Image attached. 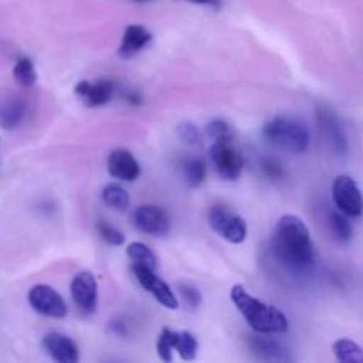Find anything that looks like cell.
<instances>
[{
  "label": "cell",
  "instance_id": "cell-8",
  "mask_svg": "<svg viewBox=\"0 0 363 363\" xmlns=\"http://www.w3.org/2000/svg\"><path fill=\"white\" fill-rule=\"evenodd\" d=\"M131 269H133V275L137 277L138 284H140L151 296H155L163 307L170 308V311L179 308V301H177L176 294L170 289L169 284H165L158 275H156V269L147 268V266L142 264H135V262Z\"/></svg>",
  "mask_w": 363,
  "mask_h": 363
},
{
  "label": "cell",
  "instance_id": "cell-1",
  "mask_svg": "<svg viewBox=\"0 0 363 363\" xmlns=\"http://www.w3.org/2000/svg\"><path fill=\"white\" fill-rule=\"evenodd\" d=\"M272 250L284 268L303 273L314 266L315 247L303 220L296 215H284L275 227Z\"/></svg>",
  "mask_w": 363,
  "mask_h": 363
},
{
  "label": "cell",
  "instance_id": "cell-5",
  "mask_svg": "<svg viewBox=\"0 0 363 363\" xmlns=\"http://www.w3.org/2000/svg\"><path fill=\"white\" fill-rule=\"evenodd\" d=\"M209 225L229 243H243L247 238V223L241 216L234 215L223 206H215L209 211Z\"/></svg>",
  "mask_w": 363,
  "mask_h": 363
},
{
  "label": "cell",
  "instance_id": "cell-32",
  "mask_svg": "<svg viewBox=\"0 0 363 363\" xmlns=\"http://www.w3.org/2000/svg\"><path fill=\"white\" fill-rule=\"evenodd\" d=\"M184 2H191V4H201V6H209L215 7V9H220L222 7V0H184Z\"/></svg>",
  "mask_w": 363,
  "mask_h": 363
},
{
  "label": "cell",
  "instance_id": "cell-4",
  "mask_svg": "<svg viewBox=\"0 0 363 363\" xmlns=\"http://www.w3.org/2000/svg\"><path fill=\"white\" fill-rule=\"evenodd\" d=\"M332 197L337 209H340L344 215L351 216V218H358L363 215L362 190L351 176L342 174V176L335 177L332 184Z\"/></svg>",
  "mask_w": 363,
  "mask_h": 363
},
{
  "label": "cell",
  "instance_id": "cell-28",
  "mask_svg": "<svg viewBox=\"0 0 363 363\" xmlns=\"http://www.w3.org/2000/svg\"><path fill=\"white\" fill-rule=\"evenodd\" d=\"M179 293H181V298H183V303L186 305L188 308H191V311L199 308V305H201L202 301V296H201V291H199L197 287L190 286V284H183V286H179Z\"/></svg>",
  "mask_w": 363,
  "mask_h": 363
},
{
  "label": "cell",
  "instance_id": "cell-21",
  "mask_svg": "<svg viewBox=\"0 0 363 363\" xmlns=\"http://www.w3.org/2000/svg\"><path fill=\"white\" fill-rule=\"evenodd\" d=\"M174 351H177L183 360H195L199 351V342L194 337V333L176 332V335H174Z\"/></svg>",
  "mask_w": 363,
  "mask_h": 363
},
{
  "label": "cell",
  "instance_id": "cell-33",
  "mask_svg": "<svg viewBox=\"0 0 363 363\" xmlns=\"http://www.w3.org/2000/svg\"><path fill=\"white\" fill-rule=\"evenodd\" d=\"M135 2H147V0H135Z\"/></svg>",
  "mask_w": 363,
  "mask_h": 363
},
{
  "label": "cell",
  "instance_id": "cell-3",
  "mask_svg": "<svg viewBox=\"0 0 363 363\" xmlns=\"http://www.w3.org/2000/svg\"><path fill=\"white\" fill-rule=\"evenodd\" d=\"M262 135L273 147L291 155H301L311 144V131L293 117H275L262 126Z\"/></svg>",
  "mask_w": 363,
  "mask_h": 363
},
{
  "label": "cell",
  "instance_id": "cell-9",
  "mask_svg": "<svg viewBox=\"0 0 363 363\" xmlns=\"http://www.w3.org/2000/svg\"><path fill=\"white\" fill-rule=\"evenodd\" d=\"M71 298L78 311L92 314L98 307V282L91 272H80L71 280Z\"/></svg>",
  "mask_w": 363,
  "mask_h": 363
},
{
  "label": "cell",
  "instance_id": "cell-14",
  "mask_svg": "<svg viewBox=\"0 0 363 363\" xmlns=\"http://www.w3.org/2000/svg\"><path fill=\"white\" fill-rule=\"evenodd\" d=\"M106 167H108V174L113 179L131 183L140 176V165H138L137 158L126 149H116V151L110 152Z\"/></svg>",
  "mask_w": 363,
  "mask_h": 363
},
{
  "label": "cell",
  "instance_id": "cell-11",
  "mask_svg": "<svg viewBox=\"0 0 363 363\" xmlns=\"http://www.w3.org/2000/svg\"><path fill=\"white\" fill-rule=\"evenodd\" d=\"M318 123L321 128V133L325 135L326 142L337 155H346L347 152V135L344 131L342 123L339 117L328 108L318 110Z\"/></svg>",
  "mask_w": 363,
  "mask_h": 363
},
{
  "label": "cell",
  "instance_id": "cell-2",
  "mask_svg": "<svg viewBox=\"0 0 363 363\" xmlns=\"http://www.w3.org/2000/svg\"><path fill=\"white\" fill-rule=\"evenodd\" d=\"M230 300L236 305L240 314L243 315L247 325L255 333L266 335H282L289 330V321L286 314L273 305L264 303L259 298L252 296L243 286H234L230 291Z\"/></svg>",
  "mask_w": 363,
  "mask_h": 363
},
{
  "label": "cell",
  "instance_id": "cell-19",
  "mask_svg": "<svg viewBox=\"0 0 363 363\" xmlns=\"http://www.w3.org/2000/svg\"><path fill=\"white\" fill-rule=\"evenodd\" d=\"M333 354L342 363H363V350L354 340L339 339L333 342Z\"/></svg>",
  "mask_w": 363,
  "mask_h": 363
},
{
  "label": "cell",
  "instance_id": "cell-6",
  "mask_svg": "<svg viewBox=\"0 0 363 363\" xmlns=\"http://www.w3.org/2000/svg\"><path fill=\"white\" fill-rule=\"evenodd\" d=\"M209 158L222 179H240L243 172V156L230 145V142H215L209 149Z\"/></svg>",
  "mask_w": 363,
  "mask_h": 363
},
{
  "label": "cell",
  "instance_id": "cell-16",
  "mask_svg": "<svg viewBox=\"0 0 363 363\" xmlns=\"http://www.w3.org/2000/svg\"><path fill=\"white\" fill-rule=\"evenodd\" d=\"M151 39L152 34L145 27H142V25H128L123 39H121L119 55L123 59H131L137 53H140L151 43Z\"/></svg>",
  "mask_w": 363,
  "mask_h": 363
},
{
  "label": "cell",
  "instance_id": "cell-7",
  "mask_svg": "<svg viewBox=\"0 0 363 363\" xmlns=\"http://www.w3.org/2000/svg\"><path fill=\"white\" fill-rule=\"evenodd\" d=\"M28 303L38 314L52 319H62L67 314V305L64 298L53 287L39 284L28 291Z\"/></svg>",
  "mask_w": 363,
  "mask_h": 363
},
{
  "label": "cell",
  "instance_id": "cell-20",
  "mask_svg": "<svg viewBox=\"0 0 363 363\" xmlns=\"http://www.w3.org/2000/svg\"><path fill=\"white\" fill-rule=\"evenodd\" d=\"M126 252H128V257H130L135 264L147 266V268H152V269H156V266H158V257H156L155 252L151 250V247H147L145 243L133 241V243L128 245Z\"/></svg>",
  "mask_w": 363,
  "mask_h": 363
},
{
  "label": "cell",
  "instance_id": "cell-29",
  "mask_svg": "<svg viewBox=\"0 0 363 363\" xmlns=\"http://www.w3.org/2000/svg\"><path fill=\"white\" fill-rule=\"evenodd\" d=\"M261 169H262V172H264V176L269 177V179H273V181H279L284 177L282 163H280L277 158H272V156H268V158H262Z\"/></svg>",
  "mask_w": 363,
  "mask_h": 363
},
{
  "label": "cell",
  "instance_id": "cell-12",
  "mask_svg": "<svg viewBox=\"0 0 363 363\" xmlns=\"http://www.w3.org/2000/svg\"><path fill=\"white\" fill-rule=\"evenodd\" d=\"M248 347H250L252 354L259 360L264 362H291L293 357L289 354V350H287L284 344H280L279 340L272 339L266 333H259V335H254L248 339Z\"/></svg>",
  "mask_w": 363,
  "mask_h": 363
},
{
  "label": "cell",
  "instance_id": "cell-17",
  "mask_svg": "<svg viewBox=\"0 0 363 363\" xmlns=\"http://www.w3.org/2000/svg\"><path fill=\"white\" fill-rule=\"evenodd\" d=\"M27 117V103L18 96H9L0 101V126L14 130Z\"/></svg>",
  "mask_w": 363,
  "mask_h": 363
},
{
  "label": "cell",
  "instance_id": "cell-24",
  "mask_svg": "<svg viewBox=\"0 0 363 363\" xmlns=\"http://www.w3.org/2000/svg\"><path fill=\"white\" fill-rule=\"evenodd\" d=\"M184 177H186V183L190 186H201L206 179V174H208V169H206V163L199 158H190L183 163Z\"/></svg>",
  "mask_w": 363,
  "mask_h": 363
},
{
  "label": "cell",
  "instance_id": "cell-10",
  "mask_svg": "<svg viewBox=\"0 0 363 363\" xmlns=\"http://www.w3.org/2000/svg\"><path fill=\"white\" fill-rule=\"evenodd\" d=\"M133 223L140 233L149 234V236L163 238L169 234L170 222L165 211L151 204L138 206L133 213Z\"/></svg>",
  "mask_w": 363,
  "mask_h": 363
},
{
  "label": "cell",
  "instance_id": "cell-31",
  "mask_svg": "<svg viewBox=\"0 0 363 363\" xmlns=\"http://www.w3.org/2000/svg\"><path fill=\"white\" fill-rule=\"evenodd\" d=\"M108 328H110V332L113 333V335L123 337V335H126V333H128L126 323L119 321V319H113V321L108 325Z\"/></svg>",
  "mask_w": 363,
  "mask_h": 363
},
{
  "label": "cell",
  "instance_id": "cell-25",
  "mask_svg": "<svg viewBox=\"0 0 363 363\" xmlns=\"http://www.w3.org/2000/svg\"><path fill=\"white\" fill-rule=\"evenodd\" d=\"M206 133L209 138H213V142H233L234 137L233 126L223 119L211 121L206 128Z\"/></svg>",
  "mask_w": 363,
  "mask_h": 363
},
{
  "label": "cell",
  "instance_id": "cell-27",
  "mask_svg": "<svg viewBox=\"0 0 363 363\" xmlns=\"http://www.w3.org/2000/svg\"><path fill=\"white\" fill-rule=\"evenodd\" d=\"M98 234L101 236L103 241H106L112 247H119V245L124 243V234L117 227L105 222V220H99L98 222Z\"/></svg>",
  "mask_w": 363,
  "mask_h": 363
},
{
  "label": "cell",
  "instance_id": "cell-13",
  "mask_svg": "<svg viewBox=\"0 0 363 363\" xmlns=\"http://www.w3.org/2000/svg\"><path fill=\"white\" fill-rule=\"evenodd\" d=\"M43 347L52 360L59 363H77L80 360V353H78V346L74 344V340L62 335V333H48L43 339Z\"/></svg>",
  "mask_w": 363,
  "mask_h": 363
},
{
  "label": "cell",
  "instance_id": "cell-18",
  "mask_svg": "<svg viewBox=\"0 0 363 363\" xmlns=\"http://www.w3.org/2000/svg\"><path fill=\"white\" fill-rule=\"evenodd\" d=\"M101 199L108 208L117 209V211H126L130 208V194L117 183L106 184L101 191Z\"/></svg>",
  "mask_w": 363,
  "mask_h": 363
},
{
  "label": "cell",
  "instance_id": "cell-30",
  "mask_svg": "<svg viewBox=\"0 0 363 363\" xmlns=\"http://www.w3.org/2000/svg\"><path fill=\"white\" fill-rule=\"evenodd\" d=\"M177 135H179V140L186 145H197L201 140L197 126L191 123H181L177 126Z\"/></svg>",
  "mask_w": 363,
  "mask_h": 363
},
{
  "label": "cell",
  "instance_id": "cell-23",
  "mask_svg": "<svg viewBox=\"0 0 363 363\" xmlns=\"http://www.w3.org/2000/svg\"><path fill=\"white\" fill-rule=\"evenodd\" d=\"M13 77L21 87H32L38 80V73H35V66L28 57H21L20 60H16L13 67Z\"/></svg>",
  "mask_w": 363,
  "mask_h": 363
},
{
  "label": "cell",
  "instance_id": "cell-22",
  "mask_svg": "<svg viewBox=\"0 0 363 363\" xmlns=\"http://www.w3.org/2000/svg\"><path fill=\"white\" fill-rule=\"evenodd\" d=\"M330 229H332V234L335 236V240L340 241V243H347L353 238L351 222L347 220V215H344L340 209L339 211L330 213Z\"/></svg>",
  "mask_w": 363,
  "mask_h": 363
},
{
  "label": "cell",
  "instance_id": "cell-15",
  "mask_svg": "<svg viewBox=\"0 0 363 363\" xmlns=\"http://www.w3.org/2000/svg\"><path fill=\"white\" fill-rule=\"evenodd\" d=\"M74 92L78 98L84 99L87 106H101L113 98V84L110 80H82L74 87Z\"/></svg>",
  "mask_w": 363,
  "mask_h": 363
},
{
  "label": "cell",
  "instance_id": "cell-26",
  "mask_svg": "<svg viewBox=\"0 0 363 363\" xmlns=\"http://www.w3.org/2000/svg\"><path fill=\"white\" fill-rule=\"evenodd\" d=\"M174 335H176V330L172 328H163L162 333H160L158 344H156V351H158V357L162 358L163 362L172 360Z\"/></svg>",
  "mask_w": 363,
  "mask_h": 363
}]
</instances>
